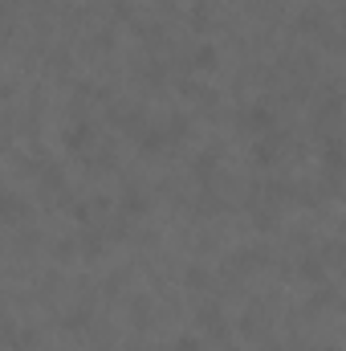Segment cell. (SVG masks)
<instances>
[{"instance_id":"1","label":"cell","mask_w":346,"mask_h":351,"mask_svg":"<svg viewBox=\"0 0 346 351\" xmlns=\"http://www.w3.org/2000/svg\"><path fill=\"white\" fill-rule=\"evenodd\" d=\"M273 127H277V114H273L269 102H253V106L241 110V131H249V135H269Z\"/></svg>"},{"instance_id":"2","label":"cell","mask_w":346,"mask_h":351,"mask_svg":"<svg viewBox=\"0 0 346 351\" xmlns=\"http://www.w3.org/2000/svg\"><path fill=\"white\" fill-rule=\"evenodd\" d=\"M62 143H66V152H74V156H86L90 147H94V127H90L86 119L70 123V127L62 131Z\"/></svg>"},{"instance_id":"3","label":"cell","mask_w":346,"mask_h":351,"mask_svg":"<svg viewBox=\"0 0 346 351\" xmlns=\"http://www.w3.org/2000/svg\"><path fill=\"white\" fill-rule=\"evenodd\" d=\"M196 323H200L208 335H220V339L228 335V323H224V311H220V306H200V311H196Z\"/></svg>"},{"instance_id":"4","label":"cell","mask_w":346,"mask_h":351,"mask_svg":"<svg viewBox=\"0 0 346 351\" xmlns=\"http://www.w3.org/2000/svg\"><path fill=\"white\" fill-rule=\"evenodd\" d=\"M29 204L12 192V188H0V221H25Z\"/></svg>"},{"instance_id":"5","label":"cell","mask_w":346,"mask_h":351,"mask_svg":"<svg viewBox=\"0 0 346 351\" xmlns=\"http://www.w3.org/2000/svg\"><path fill=\"white\" fill-rule=\"evenodd\" d=\"M281 160V143L273 139V135H265L261 143H253V164H261V168H273Z\"/></svg>"},{"instance_id":"6","label":"cell","mask_w":346,"mask_h":351,"mask_svg":"<svg viewBox=\"0 0 346 351\" xmlns=\"http://www.w3.org/2000/svg\"><path fill=\"white\" fill-rule=\"evenodd\" d=\"M122 208H127V217H143V213L151 208V200H147L143 188H127V192H122Z\"/></svg>"},{"instance_id":"7","label":"cell","mask_w":346,"mask_h":351,"mask_svg":"<svg viewBox=\"0 0 346 351\" xmlns=\"http://www.w3.org/2000/svg\"><path fill=\"white\" fill-rule=\"evenodd\" d=\"M302 278L314 282V286L326 282V258H322V254H306V258H302Z\"/></svg>"},{"instance_id":"8","label":"cell","mask_w":346,"mask_h":351,"mask_svg":"<svg viewBox=\"0 0 346 351\" xmlns=\"http://www.w3.org/2000/svg\"><path fill=\"white\" fill-rule=\"evenodd\" d=\"M106 250V237L98 233V229H82V237H78V254L82 258H98Z\"/></svg>"},{"instance_id":"9","label":"cell","mask_w":346,"mask_h":351,"mask_svg":"<svg viewBox=\"0 0 346 351\" xmlns=\"http://www.w3.org/2000/svg\"><path fill=\"white\" fill-rule=\"evenodd\" d=\"M8 348L12 351H33L37 348V331H33V327H8Z\"/></svg>"},{"instance_id":"10","label":"cell","mask_w":346,"mask_h":351,"mask_svg":"<svg viewBox=\"0 0 346 351\" xmlns=\"http://www.w3.org/2000/svg\"><path fill=\"white\" fill-rule=\"evenodd\" d=\"M191 66H196L200 74L216 70V66H220V53H216V45H196V53H191Z\"/></svg>"},{"instance_id":"11","label":"cell","mask_w":346,"mask_h":351,"mask_svg":"<svg viewBox=\"0 0 346 351\" xmlns=\"http://www.w3.org/2000/svg\"><path fill=\"white\" fill-rule=\"evenodd\" d=\"M322 164H326V172H330V176L343 172V143H338L334 135H330V139H326V147H322Z\"/></svg>"},{"instance_id":"12","label":"cell","mask_w":346,"mask_h":351,"mask_svg":"<svg viewBox=\"0 0 346 351\" xmlns=\"http://www.w3.org/2000/svg\"><path fill=\"white\" fill-rule=\"evenodd\" d=\"M163 143H168V135H163V127H151V123H147V127L139 131V147H143L147 156H151V152H159Z\"/></svg>"},{"instance_id":"13","label":"cell","mask_w":346,"mask_h":351,"mask_svg":"<svg viewBox=\"0 0 346 351\" xmlns=\"http://www.w3.org/2000/svg\"><path fill=\"white\" fill-rule=\"evenodd\" d=\"M183 286H187V290H208V286H212V274H208L204 265H187V269H183Z\"/></svg>"},{"instance_id":"14","label":"cell","mask_w":346,"mask_h":351,"mask_svg":"<svg viewBox=\"0 0 346 351\" xmlns=\"http://www.w3.org/2000/svg\"><path fill=\"white\" fill-rule=\"evenodd\" d=\"M62 327H66V331H86V327H90V311H86V306L66 311V315H62Z\"/></svg>"},{"instance_id":"15","label":"cell","mask_w":346,"mask_h":351,"mask_svg":"<svg viewBox=\"0 0 346 351\" xmlns=\"http://www.w3.org/2000/svg\"><path fill=\"white\" fill-rule=\"evenodd\" d=\"M216 164H220V156H216V152H200L191 168H196V176H208V172H216Z\"/></svg>"},{"instance_id":"16","label":"cell","mask_w":346,"mask_h":351,"mask_svg":"<svg viewBox=\"0 0 346 351\" xmlns=\"http://www.w3.org/2000/svg\"><path fill=\"white\" fill-rule=\"evenodd\" d=\"M187 127H191V123H187V114H172V119H168V127H163V135H168V139H179V135H187Z\"/></svg>"},{"instance_id":"17","label":"cell","mask_w":346,"mask_h":351,"mask_svg":"<svg viewBox=\"0 0 346 351\" xmlns=\"http://www.w3.org/2000/svg\"><path fill=\"white\" fill-rule=\"evenodd\" d=\"M131 323H135V327H147V298H135V306H131Z\"/></svg>"},{"instance_id":"18","label":"cell","mask_w":346,"mask_h":351,"mask_svg":"<svg viewBox=\"0 0 346 351\" xmlns=\"http://www.w3.org/2000/svg\"><path fill=\"white\" fill-rule=\"evenodd\" d=\"M172 351H200V339H196V335H175Z\"/></svg>"},{"instance_id":"19","label":"cell","mask_w":346,"mask_h":351,"mask_svg":"<svg viewBox=\"0 0 346 351\" xmlns=\"http://www.w3.org/2000/svg\"><path fill=\"white\" fill-rule=\"evenodd\" d=\"M191 25H196V29H208V8H204V4L191 8Z\"/></svg>"},{"instance_id":"20","label":"cell","mask_w":346,"mask_h":351,"mask_svg":"<svg viewBox=\"0 0 346 351\" xmlns=\"http://www.w3.org/2000/svg\"><path fill=\"white\" fill-rule=\"evenodd\" d=\"M62 184H66V180H62V168H49V172H45V188H62Z\"/></svg>"},{"instance_id":"21","label":"cell","mask_w":346,"mask_h":351,"mask_svg":"<svg viewBox=\"0 0 346 351\" xmlns=\"http://www.w3.org/2000/svg\"><path fill=\"white\" fill-rule=\"evenodd\" d=\"M322 351H338V348H322Z\"/></svg>"},{"instance_id":"22","label":"cell","mask_w":346,"mask_h":351,"mask_svg":"<svg viewBox=\"0 0 346 351\" xmlns=\"http://www.w3.org/2000/svg\"><path fill=\"white\" fill-rule=\"evenodd\" d=\"M224 351H241V348H224Z\"/></svg>"}]
</instances>
